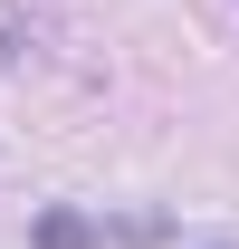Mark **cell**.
<instances>
[{
  "mask_svg": "<svg viewBox=\"0 0 239 249\" xmlns=\"http://www.w3.org/2000/svg\"><path fill=\"white\" fill-rule=\"evenodd\" d=\"M38 240H48V249H77V240H105V230L77 220V211H48V220H38Z\"/></svg>",
  "mask_w": 239,
  "mask_h": 249,
  "instance_id": "6da1fadb",
  "label": "cell"
}]
</instances>
